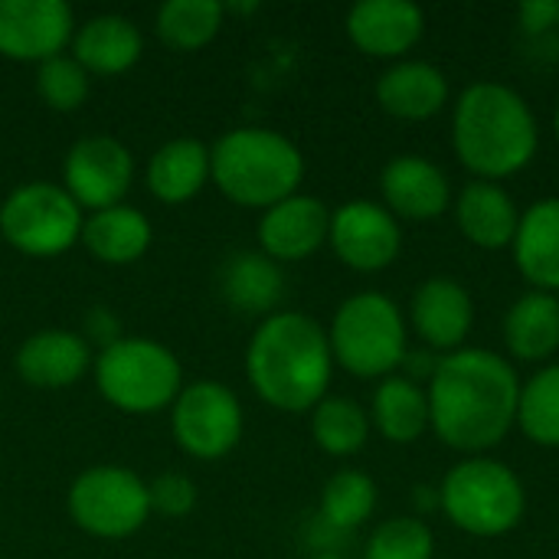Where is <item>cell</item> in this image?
Returning a JSON list of instances; mask_svg holds the SVG:
<instances>
[{"label": "cell", "instance_id": "obj_36", "mask_svg": "<svg viewBox=\"0 0 559 559\" xmlns=\"http://www.w3.org/2000/svg\"><path fill=\"white\" fill-rule=\"evenodd\" d=\"M518 20L527 33H547L559 26V0H524Z\"/></svg>", "mask_w": 559, "mask_h": 559}, {"label": "cell", "instance_id": "obj_29", "mask_svg": "<svg viewBox=\"0 0 559 559\" xmlns=\"http://www.w3.org/2000/svg\"><path fill=\"white\" fill-rule=\"evenodd\" d=\"M518 429L540 449H559V364L540 367L521 383Z\"/></svg>", "mask_w": 559, "mask_h": 559}, {"label": "cell", "instance_id": "obj_27", "mask_svg": "<svg viewBox=\"0 0 559 559\" xmlns=\"http://www.w3.org/2000/svg\"><path fill=\"white\" fill-rule=\"evenodd\" d=\"M370 426L393 445H413L429 432V396L426 386L393 373L380 380L370 403Z\"/></svg>", "mask_w": 559, "mask_h": 559}, {"label": "cell", "instance_id": "obj_37", "mask_svg": "<svg viewBox=\"0 0 559 559\" xmlns=\"http://www.w3.org/2000/svg\"><path fill=\"white\" fill-rule=\"evenodd\" d=\"M554 134H557V141H559V105H557V111H554Z\"/></svg>", "mask_w": 559, "mask_h": 559}, {"label": "cell", "instance_id": "obj_8", "mask_svg": "<svg viewBox=\"0 0 559 559\" xmlns=\"http://www.w3.org/2000/svg\"><path fill=\"white\" fill-rule=\"evenodd\" d=\"M82 206L49 180L23 183L0 203V236L33 259L69 252L82 239Z\"/></svg>", "mask_w": 559, "mask_h": 559}, {"label": "cell", "instance_id": "obj_2", "mask_svg": "<svg viewBox=\"0 0 559 559\" xmlns=\"http://www.w3.org/2000/svg\"><path fill=\"white\" fill-rule=\"evenodd\" d=\"M246 377L272 409L311 413L328 396L334 377L328 331L301 311L262 318L246 347Z\"/></svg>", "mask_w": 559, "mask_h": 559}, {"label": "cell", "instance_id": "obj_34", "mask_svg": "<svg viewBox=\"0 0 559 559\" xmlns=\"http://www.w3.org/2000/svg\"><path fill=\"white\" fill-rule=\"evenodd\" d=\"M151 511L164 518H187L197 508V485L180 472H164L147 485Z\"/></svg>", "mask_w": 559, "mask_h": 559}, {"label": "cell", "instance_id": "obj_14", "mask_svg": "<svg viewBox=\"0 0 559 559\" xmlns=\"http://www.w3.org/2000/svg\"><path fill=\"white\" fill-rule=\"evenodd\" d=\"M409 324L416 337L432 354H455L465 347L475 324V301L459 278L432 275L426 278L409 301Z\"/></svg>", "mask_w": 559, "mask_h": 559}, {"label": "cell", "instance_id": "obj_20", "mask_svg": "<svg viewBox=\"0 0 559 559\" xmlns=\"http://www.w3.org/2000/svg\"><path fill=\"white\" fill-rule=\"evenodd\" d=\"M449 79L426 59H400L377 79V102L403 121H426L449 105Z\"/></svg>", "mask_w": 559, "mask_h": 559}, {"label": "cell", "instance_id": "obj_30", "mask_svg": "<svg viewBox=\"0 0 559 559\" xmlns=\"http://www.w3.org/2000/svg\"><path fill=\"white\" fill-rule=\"evenodd\" d=\"M377 511V481L367 472L344 468L321 491V524L331 531H357Z\"/></svg>", "mask_w": 559, "mask_h": 559}, {"label": "cell", "instance_id": "obj_33", "mask_svg": "<svg viewBox=\"0 0 559 559\" xmlns=\"http://www.w3.org/2000/svg\"><path fill=\"white\" fill-rule=\"evenodd\" d=\"M36 92L52 111H75L88 98V72L72 56H52L36 69Z\"/></svg>", "mask_w": 559, "mask_h": 559}, {"label": "cell", "instance_id": "obj_25", "mask_svg": "<svg viewBox=\"0 0 559 559\" xmlns=\"http://www.w3.org/2000/svg\"><path fill=\"white\" fill-rule=\"evenodd\" d=\"M151 239H154L151 219L128 203L98 210L82 223V246L88 249V255H95L105 265L138 262L151 249Z\"/></svg>", "mask_w": 559, "mask_h": 559}, {"label": "cell", "instance_id": "obj_12", "mask_svg": "<svg viewBox=\"0 0 559 559\" xmlns=\"http://www.w3.org/2000/svg\"><path fill=\"white\" fill-rule=\"evenodd\" d=\"M328 242L354 272H383L403 252L400 219L377 200H347L331 210Z\"/></svg>", "mask_w": 559, "mask_h": 559}, {"label": "cell", "instance_id": "obj_35", "mask_svg": "<svg viewBox=\"0 0 559 559\" xmlns=\"http://www.w3.org/2000/svg\"><path fill=\"white\" fill-rule=\"evenodd\" d=\"M85 344H98L102 350L121 341V321L108 308H92L85 314Z\"/></svg>", "mask_w": 559, "mask_h": 559}, {"label": "cell", "instance_id": "obj_32", "mask_svg": "<svg viewBox=\"0 0 559 559\" xmlns=\"http://www.w3.org/2000/svg\"><path fill=\"white\" fill-rule=\"evenodd\" d=\"M364 559H436V534L419 518H390L373 527Z\"/></svg>", "mask_w": 559, "mask_h": 559}, {"label": "cell", "instance_id": "obj_3", "mask_svg": "<svg viewBox=\"0 0 559 559\" xmlns=\"http://www.w3.org/2000/svg\"><path fill=\"white\" fill-rule=\"evenodd\" d=\"M452 147L475 180L501 183L537 157V115L518 88L472 82L452 108Z\"/></svg>", "mask_w": 559, "mask_h": 559}, {"label": "cell", "instance_id": "obj_24", "mask_svg": "<svg viewBox=\"0 0 559 559\" xmlns=\"http://www.w3.org/2000/svg\"><path fill=\"white\" fill-rule=\"evenodd\" d=\"M210 180V147L197 138H174L160 144L144 170L147 190L160 203H187Z\"/></svg>", "mask_w": 559, "mask_h": 559}, {"label": "cell", "instance_id": "obj_28", "mask_svg": "<svg viewBox=\"0 0 559 559\" xmlns=\"http://www.w3.org/2000/svg\"><path fill=\"white\" fill-rule=\"evenodd\" d=\"M370 429V413L347 396H324L311 409V436L318 449L334 459H350L364 452Z\"/></svg>", "mask_w": 559, "mask_h": 559}, {"label": "cell", "instance_id": "obj_22", "mask_svg": "<svg viewBox=\"0 0 559 559\" xmlns=\"http://www.w3.org/2000/svg\"><path fill=\"white\" fill-rule=\"evenodd\" d=\"M144 52V36L134 20L121 13H98L75 26L72 36V59L88 75H121L128 72Z\"/></svg>", "mask_w": 559, "mask_h": 559}, {"label": "cell", "instance_id": "obj_5", "mask_svg": "<svg viewBox=\"0 0 559 559\" xmlns=\"http://www.w3.org/2000/svg\"><path fill=\"white\" fill-rule=\"evenodd\" d=\"M439 508L455 531L495 540L518 531L527 511V491L508 462L468 455L445 472L439 485Z\"/></svg>", "mask_w": 559, "mask_h": 559}, {"label": "cell", "instance_id": "obj_15", "mask_svg": "<svg viewBox=\"0 0 559 559\" xmlns=\"http://www.w3.org/2000/svg\"><path fill=\"white\" fill-rule=\"evenodd\" d=\"M380 193H383V206L396 219H413V223L439 219L445 210H452L455 200L449 174L423 154L390 157L386 167L380 170Z\"/></svg>", "mask_w": 559, "mask_h": 559}, {"label": "cell", "instance_id": "obj_4", "mask_svg": "<svg viewBox=\"0 0 559 559\" xmlns=\"http://www.w3.org/2000/svg\"><path fill=\"white\" fill-rule=\"evenodd\" d=\"M210 180L239 206L269 210L305 180V154L272 128H233L210 147Z\"/></svg>", "mask_w": 559, "mask_h": 559}, {"label": "cell", "instance_id": "obj_6", "mask_svg": "<svg viewBox=\"0 0 559 559\" xmlns=\"http://www.w3.org/2000/svg\"><path fill=\"white\" fill-rule=\"evenodd\" d=\"M328 344L334 367L360 380H386L403 367L409 354L406 318L390 295L357 292L334 311Z\"/></svg>", "mask_w": 559, "mask_h": 559}, {"label": "cell", "instance_id": "obj_23", "mask_svg": "<svg viewBox=\"0 0 559 559\" xmlns=\"http://www.w3.org/2000/svg\"><path fill=\"white\" fill-rule=\"evenodd\" d=\"M504 347L514 360L544 364L559 350V298L547 292H524L504 314Z\"/></svg>", "mask_w": 559, "mask_h": 559}, {"label": "cell", "instance_id": "obj_17", "mask_svg": "<svg viewBox=\"0 0 559 559\" xmlns=\"http://www.w3.org/2000/svg\"><path fill=\"white\" fill-rule=\"evenodd\" d=\"M331 210L308 193L269 206L259 219V246L272 262H305L328 242Z\"/></svg>", "mask_w": 559, "mask_h": 559}, {"label": "cell", "instance_id": "obj_10", "mask_svg": "<svg viewBox=\"0 0 559 559\" xmlns=\"http://www.w3.org/2000/svg\"><path fill=\"white\" fill-rule=\"evenodd\" d=\"M242 423L239 396L216 380H197L183 386L170 406L174 442L200 462L226 459L242 439Z\"/></svg>", "mask_w": 559, "mask_h": 559}, {"label": "cell", "instance_id": "obj_16", "mask_svg": "<svg viewBox=\"0 0 559 559\" xmlns=\"http://www.w3.org/2000/svg\"><path fill=\"white\" fill-rule=\"evenodd\" d=\"M350 43L373 59H403L426 33V13L413 0H360L347 10Z\"/></svg>", "mask_w": 559, "mask_h": 559}, {"label": "cell", "instance_id": "obj_11", "mask_svg": "<svg viewBox=\"0 0 559 559\" xmlns=\"http://www.w3.org/2000/svg\"><path fill=\"white\" fill-rule=\"evenodd\" d=\"M134 180L131 151L108 134L79 138L62 160V187L82 210H108L124 200Z\"/></svg>", "mask_w": 559, "mask_h": 559}, {"label": "cell", "instance_id": "obj_31", "mask_svg": "<svg viewBox=\"0 0 559 559\" xmlns=\"http://www.w3.org/2000/svg\"><path fill=\"white\" fill-rule=\"evenodd\" d=\"M226 7L219 0H167L157 10V36L170 49H200L223 26Z\"/></svg>", "mask_w": 559, "mask_h": 559}, {"label": "cell", "instance_id": "obj_18", "mask_svg": "<svg viewBox=\"0 0 559 559\" xmlns=\"http://www.w3.org/2000/svg\"><path fill=\"white\" fill-rule=\"evenodd\" d=\"M95 357L92 347L85 344L82 334L62 331V328H46L29 334L13 357V367L20 380L39 390H62L82 380L92 370Z\"/></svg>", "mask_w": 559, "mask_h": 559}, {"label": "cell", "instance_id": "obj_13", "mask_svg": "<svg viewBox=\"0 0 559 559\" xmlns=\"http://www.w3.org/2000/svg\"><path fill=\"white\" fill-rule=\"evenodd\" d=\"M75 36V13L66 0H0V56L46 62L62 56Z\"/></svg>", "mask_w": 559, "mask_h": 559}, {"label": "cell", "instance_id": "obj_9", "mask_svg": "<svg viewBox=\"0 0 559 559\" xmlns=\"http://www.w3.org/2000/svg\"><path fill=\"white\" fill-rule=\"evenodd\" d=\"M66 508L79 531L102 540H124L147 524L151 495L138 472L121 465H95L72 481Z\"/></svg>", "mask_w": 559, "mask_h": 559}, {"label": "cell", "instance_id": "obj_7", "mask_svg": "<svg viewBox=\"0 0 559 559\" xmlns=\"http://www.w3.org/2000/svg\"><path fill=\"white\" fill-rule=\"evenodd\" d=\"M92 373L98 393L115 409L134 416L174 406L183 390V367L177 354L151 337H121L118 344L98 350Z\"/></svg>", "mask_w": 559, "mask_h": 559}, {"label": "cell", "instance_id": "obj_19", "mask_svg": "<svg viewBox=\"0 0 559 559\" xmlns=\"http://www.w3.org/2000/svg\"><path fill=\"white\" fill-rule=\"evenodd\" d=\"M514 265L534 292H559V197L534 200L521 210V223L511 242Z\"/></svg>", "mask_w": 559, "mask_h": 559}, {"label": "cell", "instance_id": "obj_38", "mask_svg": "<svg viewBox=\"0 0 559 559\" xmlns=\"http://www.w3.org/2000/svg\"><path fill=\"white\" fill-rule=\"evenodd\" d=\"M308 559H344V557H337V554H314V557H308Z\"/></svg>", "mask_w": 559, "mask_h": 559}, {"label": "cell", "instance_id": "obj_26", "mask_svg": "<svg viewBox=\"0 0 559 559\" xmlns=\"http://www.w3.org/2000/svg\"><path fill=\"white\" fill-rule=\"evenodd\" d=\"M219 292L223 298L242 311V314H275L282 295H285V275L282 265L272 262L262 249L236 252L226 259L219 272Z\"/></svg>", "mask_w": 559, "mask_h": 559}, {"label": "cell", "instance_id": "obj_1", "mask_svg": "<svg viewBox=\"0 0 559 559\" xmlns=\"http://www.w3.org/2000/svg\"><path fill=\"white\" fill-rule=\"evenodd\" d=\"M429 429L452 452L488 455L518 426L521 377L508 357L485 347H462L439 357L426 386Z\"/></svg>", "mask_w": 559, "mask_h": 559}, {"label": "cell", "instance_id": "obj_21", "mask_svg": "<svg viewBox=\"0 0 559 559\" xmlns=\"http://www.w3.org/2000/svg\"><path fill=\"white\" fill-rule=\"evenodd\" d=\"M452 210H455L459 233L472 246L498 252V249H508L514 242L521 210L501 183H491V180L465 183L459 200H452Z\"/></svg>", "mask_w": 559, "mask_h": 559}]
</instances>
